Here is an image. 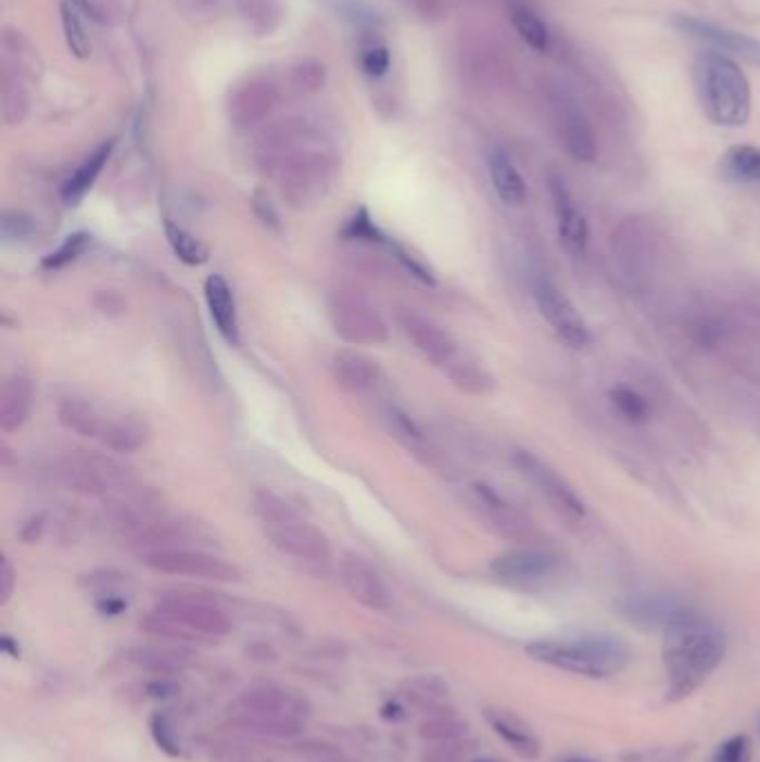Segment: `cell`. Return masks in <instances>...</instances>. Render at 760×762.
Masks as SVG:
<instances>
[{
	"label": "cell",
	"instance_id": "d6986e66",
	"mask_svg": "<svg viewBox=\"0 0 760 762\" xmlns=\"http://www.w3.org/2000/svg\"><path fill=\"white\" fill-rule=\"evenodd\" d=\"M205 302L210 317H213L217 330L228 344H239V319H237V304L235 294L228 281L221 275H210L205 279Z\"/></svg>",
	"mask_w": 760,
	"mask_h": 762
},
{
	"label": "cell",
	"instance_id": "cb8c5ba5",
	"mask_svg": "<svg viewBox=\"0 0 760 762\" xmlns=\"http://www.w3.org/2000/svg\"><path fill=\"white\" fill-rule=\"evenodd\" d=\"M112 150H114V141H107V143L99 145L86 161H83L76 167V173L65 181L63 192H61L65 203L74 205V203H78L83 196H86L92 190V186L97 183L99 175L103 173V167H105Z\"/></svg>",
	"mask_w": 760,
	"mask_h": 762
},
{
	"label": "cell",
	"instance_id": "7bdbcfd3",
	"mask_svg": "<svg viewBox=\"0 0 760 762\" xmlns=\"http://www.w3.org/2000/svg\"><path fill=\"white\" fill-rule=\"evenodd\" d=\"M72 3H74V5H80V8H86L88 0H72Z\"/></svg>",
	"mask_w": 760,
	"mask_h": 762
},
{
	"label": "cell",
	"instance_id": "ac0fdd59",
	"mask_svg": "<svg viewBox=\"0 0 760 762\" xmlns=\"http://www.w3.org/2000/svg\"><path fill=\"white\" fill-rule=\"evenodd\" d=\"M330 370H332V379L337 381V386L344 389L346 393H353V395H364V393L372 391L379 381L377 364L372 359H368L366 355H359L353 351L337 353L332 357Z\"/></svg>",
	"mask_w": 760,
	"mask_h": 762
},
{
	"label": "cell",
	"instance_id": "4fadbf2b",
	"mask_svg": "<svg viewBox=\"0 0 760 762\" xmlns=\"http://www.w3.org/2000/svg\"><path fill=\"white\" fill-rule=\"evenodd\" d=\"M518 471L548 499L560 513H565L571 520H582L584 518V501L575 495V491L542 459H537L533 453L518 450L514 457Z\"/></svg>",
	"mask_w": 760,
	"mask_h": 762
},
{
	"label": "cell",
	"instance_id": "e0dca14e",
	"mask_svg": "<svg viewBox=\"0 0 760 762\" xmlns=\"http://www.w3.org/2000/svg\"><path fill=\"white\" fill-rule=\"evenodd\" d=\"M484 717H486L489 727L518 755H522L527 760H533L540 755V740L520 715H516L509 709H502V707H486Z\"/></svg>",
	"mask_w": 760,
	"mask_h": 762
},
{
	"label": "cell",
	"instance_id": "f6af8a7d",
	"mask_svg": "<svg viewBox=\"0 0 760 762\" xmlns=\"http://www.w3.org/2000/svg\"><path fill=\"white\" fill-rule=\"evenodd\" d=\"M758 732H760V720H758Z\"/></svg>",
	"mask_w": 760,
	"mask_h": 762
},
{
	"label": "cell",
	"instance_id": "60d3db41",
	"mask_svg": "<svg viewBox=\"0 0 760 762\" xmlns=\"http://www.w3.org/2000/svg\"><path fill=\"white\" fill-rule=\"evenodd\" d=\"M346 234L351 239H368V241H377V228L370 224L368 215L362 209L359 215L349 224L346 228Z\"/></svg>",
	"mask_w": 760,
	"mask_h": 762
},
{
	"label": "cell",
	"instance_id": "44dd1931",
	"mask_svg": "<svg viewBox=\"0 0 760 762\" xmlns=\"http://www.w3.org/2000/svg\"><path fill=\"white\" fill-rule=\"evenodd\" d=\"M489 173L493 190L502 203L520 207L527 201V183L509 154L495 150L489 158Z\"/></svg>",
	"mask_w": 760,
	"mask_h": 762
},
{
	"label": "cell",
	"instance_id": "484cf974",
	"mask_svg": "<svg viewBox=\"0 0 760 762\" xmlns=\"http://www.w3.org/2000/svg\"><path fill=\"white\" fill-rule=\"evenodd\" d=\"M721 173L732 183L758 186L760 183V148L734 145L721 161Z\"/></svg>",
	"mask_w": 760,
	"mask_h": 762
},
{
	"label": "cell",
	"instance_id": "5b68a950",
	"mask_svg": "<svg viewBox=\"0 0 760 762\" xmlns=\"http://www.w3.org/2000/svg\"><path fill=\"white\" fill-rule=\"evenodd\" d=\"M141 626L159 638L177 643L221 640L232 631V622L221 607L197 596H167L152 613L141 620Z\"/></svg>",
	"mask_w": 760,
	"mask_h": 762
},
{
	"label": "cell",
	"instance_id": "4dcf8cb0",
	"mask_svg": "<svg viewBox=\"0 0 760 762\" xmlns=\"http://www.w3.org/2000/svg\"><path fill=\"white\" fill-rule=\"evenodd\" d=\"M609 399H611L613 408L631 423H643L651 415L647 399L638 391H633L629 386H613L609 391Z\"/></svg>",
	"mask_w": 760,
	"mask_h": 762
},
{
	"label": "cell",
	"instance_id": "1f68e13d",
	"mask_svg": "<svg viewBox=\"0 0 760 762\" xmlns=\"http://www.w3.org/2000/svg\"><path fill=\"white\" fill-rule=\"evenodd\" d=\"M61 21H63V31H65V38H67V46L69 50L78 56V59H86L88 52H90V40L86 36V29H83L76 12L69 8V5H63L61 8Z\"/></svg>",
	"mask_w": 760,
	"mask_h": 762
},
{
	"label": "cell",
	"instance_id": "f1b7e54d",
	"mask_svg": "<svg viewBox=\"0 0 760 762\" xmlns=\"http://www.w3.org/2000/svg\"><path fill=\"white\" fill-rule=\"evenodd\" d=\"M165 237H167V243L173 245L179 262H183L188 266H201L207 262V247L188 230L175 226L173 221H167Z\"/></svg>",
	"mask_w": 760,
	"mask_h": 762
},
{
	"label": "cell",
	"instance_id": "8d00e7d4",
	"mask_svg": "<svg viewBox=\"0 0 760 762\" xmlns=\"http://www.w3.org/2000/svg\"><path fill=\"white\" fill-rule=\"evenodd\" d=\"M464 760H467L464 740L429 742V747L425 751V762H464Z\"/></svg>",
	"mask_w": 760,
	"mask_h": 762
},
{
	"label": "cell",
	"instance_id": "4316f807",
	"mask_svg": "<svg viewBox=\"0 0 760 762\" xmlns=\"http://www.w3.org/2000/svg\"><path fill=\"white\" fill-rule=\"evenodd\" d=\"M511 23L516 27V31L520 34V38L527 42V46L535 52H546L548 42H552V36H548V27L544 25V21L524 3H511Z\"/></svg>",
	"mask_w": 760,
	"mask_h": 762
},
{
	"label": "cell",
	"instance_id": "52a82bcc",
	"mask_svg": "<svg viewBox=\"0 0 760 762\" xmlns=\"http://www.w3.org/2000/svg\"><path fill=\"white\" fill-rule=\"evenodd\" d=\"M143 562L165 575H179V577H194V580H207V582H221V584H232L241 580V571L213 554H205V550H192V548H163V550H152V554L143 556Z\"/></svg>",
	"mask_w": 760,
	"mask_h": 762
},
{
	"label": "cell",
	"instance_id": "83f0119b",
	"mask_svg": "<svg viewBox=\"0 0 760 762\" xmlns=\"http://www.w3.org/2000/svg\"><path fill=\"white\" fill-rule=\"evenodd\" d=\"M406 698L415 702L419 709H425L431 715L446 713L448 689L438 681V677H419L408 685Z\"/></svg>",
	"mask_w": 760,
	"mask_h": 762
},
{
	"label": "cell",
	"instance_id": "9c48e42d",
	"mask_svg": "<svg viewBox=\"0 0 760 762\" xmlns=\"http://www.w3.org/2000/svg\"><path fill=\"white\" fill-rule=\"evenodd\" d=\"M264 533L279 554L300 562L326 564L332 556V546L328 537L319 529L302 520L297 511L277 522L264 524Z\"/></svg>",
	"mask_w": 760,
	"mask_h": 762
},
{
	"label": "cell",
	"instance_id": "d590c367",
	"mask_svg": "<svg viewBox=\"0 0 760 762\" xmlns=\"http://www.w3.org/2000/svg\"><path fill=\"white\" fill-rule=\"evenodd\" d=\"M389 65H391L389 50L384 46H379V42H366L362 48V67L366 69V74L382 76L389 72Z\"/></svg>",
	"mask_w": 760,
	"mask_h": 762
},
{
	"label": "cell",
	"instance_id": "7a4b0ae2",
	"mask_svg": "<svg viewBox=\"0 0 760 762\" xmlns=\"http://www.w3.org/2000/svg\"><path fill=\"white\" fill-rule=\"evenodd\" d=\"M313 707L300 691L262 685L243 691L228 707L230 725L257 738H294L306 729Z\"/></svg>",
	"mask_w": 760,
	"mask_h": 762
},
{
	"label": "cell",
	"instance_id": "5bb4252c",
	"mask_svg": "<svg viewBox=\"0 0 760 762\" xmlns=\"http://www.w3.org/2000/svg\"><path fill=\"white\" fill-rule=\"evenodd\" d=\"M618 611L631 622L643 628H662L667 631L671 624L681 622L683 618L696 613L683 600L667 596V593H636L626 596L618 602Z\"/></svg>",
	"mask_w": 760,
	"mask_h": 762
},
{
	"label": "cell",
	"instance_id": "ffe728a7",
	"mask_svg": "<svg viewBox=\"0 0 760 762\" xmlns=\"http://www.w3.org/2000/svg\"><path fill=\"white\" fill-rule=\"evenodd\" d=\"M31 410V384L25 374H12L0 389V431L16 433Z\"/></svg>",
	"mask_w": 760,
	"mask_h": 762
},
{
	"label": "cell",
	"instance_id": "d4e9b609",
	"mask_svg": "<svg viewBox=\"0 0 760 762\" xmlns=\"http://www.w3.org/2000/svg\"><path fill=\"white\" fill-rule=\"evenodd\" d=\"M59 421L63 427L80 437H101L105 419L103 415L86 399L78 397H69L65 402H61L59 406Z\"/></svg>",
	"mask_w": 760,
	"mask_h": 762
},
{
	"label": "cell",
	"instance_id": "7c38bea8",
	"mask_svg": "<svg viewBox=\"0 0 760 762\" xmlns=\"http://www.w3.org/2000/svg\"><path fill=\"white\" fill-rule=\"evenodd\" d=\"M673 27L681 34L705 42V46L713 48V52H721L730 59H740L745 63L758 65L760 67V40L721 25H713L702 18L694 16H679L673 21Z\"/></svg>",
	"mask_w": 760,
	"mask_h": 762
},
{
	"label": "cell",
	"instance_id": "2e32d148",
	"mask_svg": "<svg viewBox=\"0 0 760 762\" xmlns=\"http://www.w3.org/2000/svg\"><path fill=\"white\" fill-rule=\"evenodd\" d=\"M548 192H552L554 212H556V226L562 247L571 254L573 259L584 257L588 245V224L582 212L578 209L565 179L558 173L548 175Z\"/></svg>",
	"mask_w": 760,
	"mask_h": 762
},
{
	"label": "cell",
	"instance_id": "ee69618b",
	"mask_svg": "<svg viewBox=\"0 0 760 762\" xmlns=\"http://www.w3.org/2000/svg\"><path fill=\"white\" fill-rule=\"evenodd\" d=\"M476 762H495V760H476Z\"/></svg>",
	"mask_w": 760,
	"mask_h": 762
},
{
	"label": "cell",
	"instance_id": "8992f818",
	"mask_svg": "<svg viewBox=\"0 0 760 762\" xmlns=\"http://www.w3.org/2000/svg\"><path fill=\"white\" fill-rule=\"evenodd\" d=\"M328 315L332 330L353 346H384L391 336L387 319L355 294L337 292L328 304Z\"/></svg>",
	"mask_w": 760,
	"mask_h": 762
},
{
	"label": "cell",
	"instance_id": "e575fe53",
	"mask_svg": "<svg viewBox=\"0 0 760 762\" xmlns=\"http://www.w3.org/2000/svg\"><path fill=\"white\" fill-rule=\"evenodd\" d=\"M751 740L747 736H734L723 745H718V749L711 755V762H751Z\"/></svg>",
	"mask_w": 760,
	"mask_h": 762
},
{
	"label": "cell",
	"instance_id": "b9f144b4",
	"mask_svg": "<svg viewBox=\"0 0 760 762\" xmlns=\"http://www.w3.org/2000/svg\"><path fill=\"white\" fill-rule=\"evenodd\" d=\"M560 762H596V760L584 758V755H567V758H562Z\"/></svg>",
	"mask_w": 760,
	"mask_h": 762
},
{
	"label": "cell",
	"instance_id": "30bf717a",
	"mask_svg": "<svg viewBox=\"0 0 760 762\" xmlns=\"http://www.w3.org/2000/svg\"><path fill=\"white\" fill-rule=\"evenodd\" d=\"M397 321L404 334L413 342V346L446 374H451L459 364L469 359L467 355L459 353L457 342L442 326H438L433 319L425 317L421 313L402 308L397 313Z\"/></svg>",
	"mask_w": 760,
	"mask_h": 762
},
{
	"label": "cell",
	"instance_id": "836d02e7",
	"mask_svg": "<svg viewBox=\"0 0 760 762\" xmlns=\"http://www.w3.org/2000/svg\"><path fill=\"white\" fill-rule=\"evenodd\" d=\"M152 736L156 740V745L167 751V753H173V755H181L183 753V742H181V736L175 732L173 723H170V717L163 715V713H156L152 717Z\"/></svg>",
	"mask_w": 760,
	"mask_h": 762
},
{
	"label": "cell",
	"instance_id": "603a6c76",
	"mask_svg": "<svg viewBox=\"0 0 760 762\" xmlns=\"http://www.w3.org/2000/svg\"><path fill=\"white\" fill-rule=\"evenodd\" d=\"M560 132H562V141H565L567 152L575 161H582V163L596 161L598 143H596L594 130H591L588 120L582 116L580 110H575V107H565L562 110Z\"/></svg>",
	"mask_w": 760,
	"mask_h": 762
},
{
	"label": "cell",
	"instance_id": "9a60e30c",
	"mask_svg": "<svg viewBox=\"0 0 760 762\" xmlns=\"http://www.w3.org/2000/svg\"><path fill=\"white\" fill-rule=\"evenodd\" d=\"M340 582L349 596L370 611L391 609V593L375 567L357 554H344L340 560Z\"/></svg>",
	"mask_w": 760,
	"mask_h": 762
},
{
	"label": "cell",
	"instance_id": "f35d334b",
	"mask_svg": "<svg viewBox=\"0 0 760 762\" xmlns=\"http://www.w3.org/2000/svg\"><path fill=\"white\" fill-rule=\"evenodd\" d=\"M34 232V221L23 212H5L3 217V237L5 239H25Z\"/></svg>",
	"mask_w": 760,
	"mask_h": 762
},
{
	"label": "cell",
	"instance_id": "ab89813d",
	"mask_svg": "<svg viewBox=\"0 0 760 762\" xmlns=\"http://www.w3.org/2000/svg\"><path fill=\"white\" fill-rule=\"evenodd\" d=\"M14 586H16V573L14 567L8 558L0 560V605H8L14 596Z\"/></svg>",
	"mask_w": 760,
	"mask_h": 762
},
{
	"label": "cell",
	"instance_id": "6da1fadb",
	"mask_svg": "<svg viewBox=\"0 0 760 762\" xmlns=\"http://www.w3.org/2000/svg\"><path fill=\"white\" fill-rule=\"evenodd\" d=\"M662 633L667 700L681 702L721 666L727 653V640L725 633L707 622L700 613L683 618Z\"/></svg>",
	"mask_w": 760,
	"mask_h": 762
},
{
	"label": "cell",
	"instance_id": "74e56055",
	"mask_svg": "<svg viewBox=\"0 0 760 762\" xmlns=\"http://www.w3.org/2000/svg\"><path fill=\"white\" fill-rule=\"evenodd\" d=\"M685 753H689L685 747H669V749L667 747H654V749L629 753L622 760L624 762H681Z\"/></svg>",
	"mask_w": 760,
	"mask_h": 762
},
{
	"label": "cell",
	"instance_id": "3957f363",
	"mask_svg": "<svg viewBox=\"0 0 760 762\" xmlns=\"http://www.w3.org/2000/svg\"><path fill=\"white\" fill-rule=\"evenodd\" d=\"M694 88L705 116L721 127H740L751 114V85L740 65L721 54L702 52L692 69Z\"/></svg>",
	"mask_w": 760,
	"mask_h": 762
},
{
	"label": "cell",
	"instance_id": "277c9868",
	"mask_svg": "<svg viewBox=\"0 0 760 762\" xmlns=\"http://www.w3.org/2000/svg\"><path fill=\"white\" fill-rule=\"evenodd\" d=\"M527 653L554 669L575 675L605 677L622 673L631 664V649L613 635H575V638H544L527 647Z\"/></svg>",
	"mask_w": 760,
	"mask_h": 762
},
{
	"label": "cell",
	"instance_id": "f546056e",
	"mask_svg": "<svg viewBox=\"0 0 760 762\" xmlns=\"http://www.w3.org/2000/svg\"><path fill=\"white\" fill-rule=\"evenodd\" d=\"M421 738L427 742H448V740H467V725L457 720L453 713L431 715L419 729Z\"/></svg>",
	"mask_w": 760,
	"mask_h": 762
},
{
	"label": "cell",
	"instance_id": "ba28073f",
	"mask_svg": "<svg viewBox=\"0 0 760 762\" xmlns=\"http://www.w3.org/2000/svg\"><path fill=\"white\" fill-rule=\"evenodd\" d=\"M533 300L544 317V321L552 326L562 344L573 351H580L588 344V328L575 308V304L560 290L552 279L535 277L533 279Z\"/></svg>",
	"mask_w": 760,
	"mask_h": 762
},
{
	"label": "cell",
	"instance_id": "8fae6325",
	"mask_svg": "<svg viewBox=\"0 0 760 762\" xmlns=\"http://www.w3.org/2000/svg\"><path fill=\"white\" fill-rule=\"evenodd\" d=\"M493 575L516 586H544L562 575V560L533 548L506 550L491 562Z\"/></svg>",
	"mask_w": 760,
	"mask_h": 762
},
{
	"label": "cell",
	"instance_id": "7402d4cb",
	"mask_svg": "<svg viewBox=\"0 0 760 762\" xmlns=\"http://www.w3.org/2000/svg\"><path fill=\"white\" fill-rule=\"evenodd\" d=\"M99 440L114 453H135L148 444L150 429L145 421L132 415H118L105 419V427Z\"/></svg>",
	"mask_w": 760,
	"mask_h": 762
},
{
	"label": "cell",
	"instance_id": "d6a6232c",
	"mask_svg": "<svg viewBox=\"0 0 760 762\" xmlns=\"http://www.w3.org/2000/svg\"><path fill=\"white\" fill-rule=\"evenodd\" d=\"M88 247H90V237H88V234H83V232L69 234V237L63 241V245H61L56 252H52L50 257L43 262V266H46V268H63V266L76 262V259L80 257V254L86 252Z\"/></svg>",
	"mask_w": 760,
	"mask_h": 762
}]
</instances>
